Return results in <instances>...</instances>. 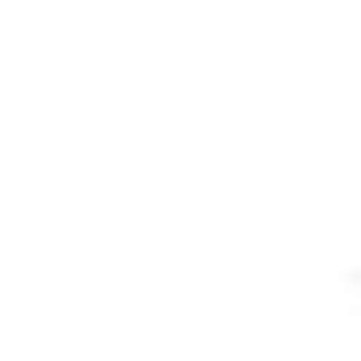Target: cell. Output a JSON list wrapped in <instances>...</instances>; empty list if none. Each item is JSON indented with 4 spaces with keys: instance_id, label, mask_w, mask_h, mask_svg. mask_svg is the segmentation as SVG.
Returning <instances> with one entry per match:
<instances>
[]
</instances>
